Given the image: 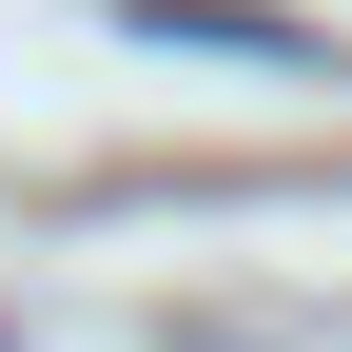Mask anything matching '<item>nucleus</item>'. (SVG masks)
Wrapping results in <instances>:
<instances>
[{
    "instance_id": "f257e3e1",
    "label": "nucleus",
    "mask_w": 352,
    "mask_h": 352,
    "mask_svg": "<svg viewBox=\"0 0 352 352\" xmlns=\"http://www.w3.org/2000/svg\"><path fill=\"white\" fill-rule=\"evenodd\" d=\"M138 39H196V59H314V20H254V0H118Z\"/></svg>"
}]
</instances>
